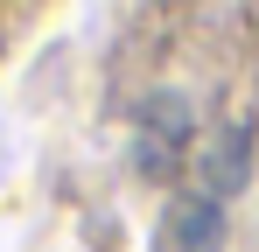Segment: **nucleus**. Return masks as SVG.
Returning a JSON list of instances; mask_svg holds the SVG:
<instances>
[{
  "label": "nucleus",
  "mask_w": 259,
  "mask_h": 252,
  "mask_svg": "<svg viewBox=\"0 0 259 252\" xmlns=\"http://www.w3.org/2000/svg\"><path fill=\"white\" fill-rule=\"evenodd\" d=\"M154 252H224V196L217 189L175 196L154 224Z\"/></svg>",
  "instance_id": "1"
}]
</instances>
